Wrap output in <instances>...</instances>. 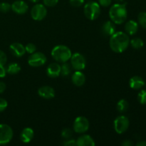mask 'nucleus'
Returning a JSON list of instances; mask_svg holds the SVG:
<instances>
[{"instance_id": "f257e3e1", "label": "nucleus", "mask_w": 146, "mask_h": 146, "mask_svg": "<svg viewBox=\"0 0 146 146\" xmlns=\"http://www.w3.org/2000/svg\"><path fill=\"white\" fill-rule=\"evenodd\" d=\"M109 45L115 53L123 52L130 45L129 36L123 31H115L110 36Z\"/></svg>"}, {"instance_id": "f03ea898", "label": "nucleus", "mask_w": 146, "mask_h": 146, "mask_svg": "<svg viewBox=\"0 0 146 146\" xmlns=\"http://www.w3.org/2000/svg\"><path fill=\"white\" fill-rule=\"evenodd\" d=\"M109 17L111 21L115 24H123L128 17L126 4L123 3L114 4L109 10Z\"/></svg>"}, {"instance_id": "7ed1b4c3", "label": "nucleus", "mask_w": 146, "mask_h": 146, "mask_svg": "<svg viewBox=\"0 0 146 146\" xmlns=\"http://www.w3.org/2000/svg\"><path fill=\"white\" fill-rule=\"evenodd\" d=\"M72 53L71 49L65 45H58L54 47L51 51V56L59 63L67 62L71 58Z\"/></svg>"}, {"instance_id": "20e7f679", "label": "nucleus", "mask_w": 146, "mask_h": 146, "mask_svg": "<svg viewBox=\"0 0 146 146\" xmlns=\"http://www.w3.org/2000/svg\"><path fill=\"white\" fill-rule=\"evenodd\" d=\"M86 17L89 20H95L101 14V6L96 1H90L85 4L84 9Z\"/></svg>"}, {"instance_id": "39448f33", "label": "nucleus", "mask_w": 146, "mask_h": 146, "mask_svg": "<svg viewBox=\"0 0 146 146\" xmlns=\"http://www.w3.org/2000/svg\"><path fill=\"white\" fill-rule=\"evenodd\" d=\"M113 125L115 132L118 134H122L129 128V119L125 115H120L114 120Z\"/></svg>"}, {"instance_id": "423d86ee", "label": "nucleus", "mask_w": 146, "mask_h": 146, "mask_svg": "<svg viewBox=\"0 0 146 146\" xmlns=\"http://www.w3.org/2000/svg\"><path fill=\"white\" fill-rule=\"evenodd\" d=\"M13 130L7 124H0V145H6L13 138Z\"/></svg>"}, {"instance_id": "0eeeda50", "label": "nucleus", "mask_w": 146, "mask_h": 146, "mask_svg": "<svg viewBox=\"0 0 146 146\" xmlns=\"http://www.w3.org/2000/svg\"><path fill=\"white\" fill-rule=\"evenodd\" d=\"M90 123L88 120L84 116H78L74 122V131L77 133H84L89 129Z\"/></svg>"}, {"instance_id": "6e6552de", "label": "nucleus", "mask_w": 146, "mask_h": 146, "mask_svg": "<svg viewBox=\"0 0 146 146\" xmlns=\"http://www.w3.org/2000/svg\"><path fill=\"white\" fill-rule=\"evenodd\" d=\"M71 65L76 71H82L86 68V61L84 56L80 53H75L71 55Z\"/></svg>"}, {"instance_id": "1a4fd4ad", "label": "nucleus", "mask_w": 146, "mask_h": 146, "mask_svg": "<svg viewBox=\"0 0 146 146\" xmlns=\"http://www.w3.org/2000/svg\"><path fill=\"white\" fill-rule=\"evenodd\" d=\"M47 15V9L45 5L41 4H36L31 8V16L35 21H41Z\"/></svg>"}, {"instance_id": "9d476101", "label": "nucleus", "mask_w": 146, "mask_h": 146, "mask_svg": "<svg viewBox=\"0 0 146 146\" xmlns=\"http://www.w3.org/2000/svg\"><path fill=\"white\" fill-rule=\"evenodd\" d=\"M46 62V56L41 52H34L28 58V64L32 67H39Z\"/></svg>"}, {"instance_id": "9b49d317", "label": "nucleus", "mask_w": 146, "mask_h": 146, "mask_svg": "<svg viewBox=\"0 0 146 146\" xmlns=\"http://www.w3.org/2000/svg\"><path fill=\"white\" fill-rule=\"evenodd\" d=\"M11 9L18 14H24L28 11V4L22 0H17L11 4Z\"/></svg>"}, {"instance_id": "f8f14e48", "label": "nucleus", "mask_w": 146, "mask_h": 146, "mask_svg": "<svg viewBox=\"0 0 146 146\" xmlns=\"http://www.w3.org/2000/svg\"><path fill=\"white\" fill-rule=\"evenodd\" d=\"M38 94L44 99H51L55 96V91L52 87L44 86L38 88Z\"/></svg>"}, {"instance_id": "ddd939ff", "label": "nucleus", "mask_w": 146, "mask_h": 146, "mask_svg": "<svg viewBox=\"0 0 146 146\" xmlns=\"http://www.w3.org/2000/svg\"><path fill=\"white\" fill-rule=\"evenodd\" d=\"M115 23L112 21H107L101 27V32L106 36H111L116 31Z\"/></svg>"}, {"instance_id": "4468645a", "label": "nucleus", "mask_w": 146, "mask_h": 146, "mask_svg": "<svg viewBox=\"0 0 146 146\" xmlns=\"http://www.w3.org/2000/svg\"><path fill=\"white\" fill-rule=\"evenodd\" d=\"M10 52L16 57H21L25 54V46L20 43H13L9 46Z\"/></svg>"}, {"instance_id": "2eb2a0df", "label": "nucleus", "mask_w": 146, "mask_h": 146, "mask_svg": "<svg viewBox=\"0 0 146 146\" xmlns=\"http://www.w3.org/2000/svg\"><path fill=\"white\" fill-rule=\"evenodd\" d=\"M46 73L50 78H57L61 75V66L57 63H52L47 67Z\"/></svg>"}, {"instance_id": "dca6fc26", "label": "nucleus", "mask_w": 146, "mask_h": 146, "mask_svg": "<svg viewBox=\"0 0 146 146\" xmlns=\"http://www.w3.org/2000/svg\"><path fill=\"white\" fill-rule=\"evenodd\" d=\"M71 81L76 86H82L86 82V76L81 71H76L72 74Z\"/></svg>"}, {"instance_id": "f3484780", "label": "nucleus", "mask_w": 146, "mask_h": 146, "mask_svg": "<svg viewBox=\"0 0 146 146\" xmlns=\"http://www.w3.org/2000/svg\"><path fill=\"white\" fill-rule=\"evenodd\" d=\"M129 85L130 87L134 90L141 89L145 86V81L142 77L139 76H134L130 79Z\"/></svg>"}, {"instance_id": "a211bd4d", "label": "nucleus", "mask_w": 146, "mask_h": 146, "mask_svg": "<svg viewBox=\"0 0 146 146\" xmlns=\"http://www.w3.org/2000/svg\"><path fill=\"white\" fill-rule=\"evenodd\" d=\"M76 145L78 146H94L95 141L89 135H82L76 140Z\"/></svg>"}, {"instance_id": "6ab92c4d", "label": "nucleus", "mask_w": 146, "mask_h": 146, "mask_svg": "<svg viewBox=\"0 0 146 146\" xmlns=\"http://www.w3.org/2000/svg\"><path fill=\"white\" fill-rule=\"evenodd\" d=\"M34 132L31 128H25L23 129L21 131V135H20V138L21 141L24 143H29L32 141L33 138H34Z\"/></svg>"}, {"instance_id": "aec40b11", "label": "nucleus", "mask_w": 146, "mask_h": 146, "mask_svg": "<svg viewBox=\"0 0 146 146\" xmlns=\"http://www.w3.org/2000/svg\"><path fill=\"white\" fill-rule=\"evenodd\" d=\"M138 30V23L134 20H129L125 24V31L128 35H135Z\"/></svg>"}, {"instance_id": "412c9836", "label": "nucleus", "mask_w": 146, "mask_h": 146, "mask_svg": "<svg viewBox=\"0 0 146 146\" xmlns=\"http://www.w3.org/2000/svg\"><path fill=\"white\" fill-rule=\"evenodd\" d=\"M21 71V67L17 63H11L9 64L7 68V72L9 74H17Z\"/></svg>"}, {"instance_id": "4be33fe9", "label": "nucleus", "mask_w": 146, "mask_h": 146, "mask_svg": "<svg viewBox=\"0 0 146 146\" xmlns=\"http://www.w3.org/2000/svg\"><path fill=\"white\" fill-rule=\"evenodd\" d=\"M128 107H129V104L128 101L125 99H121L117 103L116 109L120 113H124L128 109Z\"/></svg>"}, {"instance_id": "5701e85b", "label": "nucleus", "mask_w": 146, "mask_h": 146, "mask_svg": "<svg viewBox=\"0 0 146 146\" xmlns=\"http://www.w3.org/2000/svg\"><path fill=\"white\" fill-rule=\"evenodd\" d=\"M130 44L135 49H141L143 47L144 42L141 38L136 37V38H133L130 40Z\"/></svg>"}, {"instance_id": "b1692460", "label": "nucleus", "mask_w": 146, "mask_h": 146, "mask_svg": "<svg viewBox=\"0 0 146 146\" xmlns=\"http://www.w3.org/2000/svg\"><path fill=\"white\" fill-rule=\"evenodd\" d=\"M71 68H72V66L69 64H68L67 62L63 63V65L61 66V76L64 77L69 76V74L71 72Z\"/></svg>"}, {"instance_id": "393cba45", "label": "nucleus", "mask_w": 146, "mask_h": 146, "mask_svg": "<svg viewBox=\"0 0 146 146\" xmlns=\"http://www.w3.org/2000/svg\"><path fill=\"white\" fill-rule=\"evenodd\" d=\"M138 24L143 28L146 29V12L145 11H142L140 12L138 16Z\"/></svg>"}, {"instance_id": "a878e982", "label": "nucleus", "mask_w": 146, "mask_h": 146, "mask_svg": "<svg viewBox=\"0 0 146 146\" xmlns=\"http://www.w3.org/2000/svg\"><path fill=\"white\" fill-rule=\"evenodd\" d=\"M61 137H62L64 139L67 140L69 139V138H71L73 135V131L71 128H64V129L62 130L61 131Z\"/></svg>"}, {"instance_id": "bb28decb", "label": "nucleus", "mask_w": 146, "mask_h": 146, "mask_svg": "<svg viewBox=\"0 0 146 146\" xmlns=\"http://www.w3.org/2000/svg\"><path fill=\"white\" fill-rule=\"evenodd\" d=\"M138 100L142 105H146V90H141L138 94Z\"/></svg>"}, {"instance_id": "cd10ccee", "label": "nucleus", "mask_w": 146, "mask_h": 146, "mask_svg": "<svg viewBox=\"0 0 146 146\" xmlns=\"http://www.w3.org/2000/svg\"><path fill=\"white\" fill-rule=\"evenodd\" d=\"M10 9H11V6L7 2L0 3V11L3 13L8 12Z\"/></svg>"}, {"instance_id": "c85d7f7f", "label": "nucleus", "mask_w": 146, "mask_h": 146, "mask_svg": "<svg viewBox=\"0 0 146 146\" xmlns=\"http://www.w3.org/2000/svg\"><path fill=\"white\" fill-rule=\"evenodd\" d=\"M25 50L26 52L29 53V54H31L33 53H34L36 50V47L32 43H29V44H27V45L25 46Z\"/></svg>"}, {"instance_id": "c756f323", "label": "nucleus", "mask_w": 146, "mask_h": 146, "mask_svg": "<svg viewBox=\"0 0 146 146\" xmlns=\"http://www.w3.org/2000/svg\"><path fill=\"white\" fill-rule=\"evenodd\" d=\"M7 61V56L5 53L0 50V66H5Z\"/></svg>"}, {"instance_id": "7c9ffc66", "label": "nucleus", "mask_w": 146, "mask_h": 146, "mask_svg": "<svg viewBox=\"0 0 146 146\" xmlns=\"http://www.w3.org/2000/svg\"><path fill=\"white\" fill-rule=\"evenodd\" d=\"M69 3L72 7H79L84 3V0H69Z\"/></svg>"}, {"instance_id": "2f4dec72", "label": "nucleus", "mask_w": 146, "mask_h": 146, "mask_svg": "<svg viewBox=\"0 0 146 146\" xmlns=\"http://www.w3.org/2000/svg\"><path fill=\"white\" fill-rule=\"evenodd\" d=\"M44 5L46 7H55L58 2V0H43Z\"/></svg>"}, {"instance_id": "473e14b6", "label": "nucleus", "mask_w": 146, "mask_h": 146, "mask_svg": "<svg viewBox=\"0 0 146 146\" xmlns=\"http://www.w3.org/2000/svg\"><path fill=\"white\" fill-rule=\"evenodd\" d=\"M8 103L4 98H0V113L4 111L7 108Z\"/></svg>"}, {"instance_id": "72a5a7b5", "label": "nucleus", "mask_w": 146, "mask_h": 146, "mask_svg": "<svg viewBox=\"0 0 146 146\" xmlns=\"http://www.w3.org/2000/svg\"><path fill=\"white\" fill-rule=\"evenodd\" d=\"M64 144L65 146H75L76 145V141L74 139H67L64 142Z\"/></svg>"}, {"instance_id": "f704fd0d", "label": "nucleus", "mask_w": 146, "mask_h": 146, "mask_svg": "<svg viewBox=\"0 0 146 146\" xmlns=\"http://www.w3.org/2000/svg\"><path fill=\"white\" fill-rule=\"evenodd\" d=\"M112 3V0H98V4L100 6H102L104 7H107L110 6Z\"/></svg>"}, {"instance_id": "c9c22d12", "label": "nucleus", "mask_w": 146, "mask_h": 146, "mask_svg": "<svg viewBox=\"0 0 146 146\" xmlns=\"http://www.w3.org/2000/svg\"><path fill=\"white\" fill-rule=\"evenodd\" d=\"M7 68L4 66H0V78H4L7 75Z\"/></svg>"}, {"instance_id": "e433bc0d", "label": "nucleus", "mask_w": 146, "mask_h": 146, "mask_svg": "<svg viewBox=\"0 0 146 146\" xmlns=\"http://www.w3.org/2000/svg\"><path fill=\"white\" fill-rule=\"evenodd\" d=\"M123 146H133V143L131 141V140H125L122 143Z\"/></svg>"}, {"instance_id": "4c0bfd02", "label": "nucleus", "mask_w": 146, "mask_h": 146, "mask_svg": "<svg viewBox=\"0 0 146 146\" xmlns=\"http://www.w3.org/2000/svg\"><path fill=\"white\" fill-rule=\"evenodd\" d=\"M6 88H7L6 84L4 82H2V81H0V94L4 93L5 91Z\"/></svg>"}, {"instance_id": "58836bf2", "label": "nucleus", "mask_w": 146, "mask_h": 146, "mask_svg": "<svg viewBox=\"0 0 146 146\" xmlns=\"http://www.w3.org/2000/svg\"><path fill=\"white\" fill-rule=\"evenodd\" d=\"M137 146H146V141H141L140 142H138L136 143Z\"/></svg>"}, {"instance_id": "ea45409f", "label": "nucleus", "mask_w": 146, "mask_h": 146, "mask_svg": "<svg viewBox=\"0 0 146 146\" xmlns=\"http://www.w3.org/2000/svg\"><path fill=\"white\" fill-rule=\"evenodd\" d=\"M29 1L32 3H35V4H36V3L38 2V1H39V0H29Z\"/></svg>"}, {"instance_id": "a19ab883", "label": "nucleus", "mask_w": 146, "mask_h": 146, "mask_svg": "<svg viewBox=\"0 0 146 146\" xmlns=\"http://www.w3.org/2000/svg\"><path fill=\"white\" fill-rule=\"evenodd\" d=\"M116 3H123L124 0H114Z\"/></svg>"}, {"instance_id": "79ce46f5", "label": "nucleus", "mask_w": 146, "mask_h": 146, "mask_svg": "<svg viewBox=\"0 0 146 146\" xmlns=\"http://www.w3.org/2000/svg\"><path fill=\"white\" fill-rule=\"evenodd\" d=\"M145 86H146V83H145Z\"/></svg>"}, {"instance_id": "37998d69", "label": "nucleus", "mask_w": 146, "mask_h": 146, "mask_svg": "<svg viewBox=\"0 0 146 146\" xmlns=\"http://www.w3.org/2000/svg\"><path fill=\"white\" fill-rule=\"evenodd\" d=\"M88 1H90V0H88Z\"/></svg>"}]
</instances>
